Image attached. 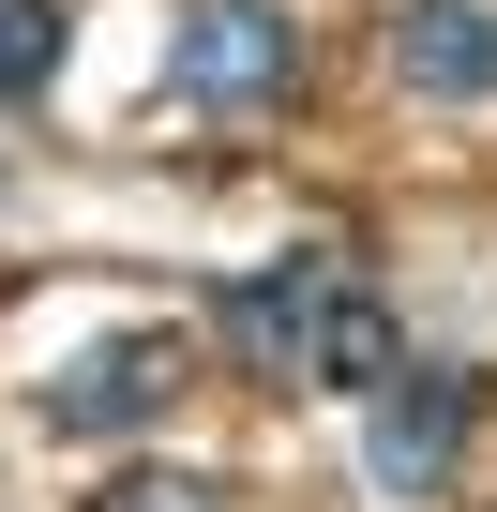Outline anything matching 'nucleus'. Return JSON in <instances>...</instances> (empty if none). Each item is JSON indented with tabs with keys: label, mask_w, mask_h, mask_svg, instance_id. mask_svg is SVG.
I'll return each mask as SVG.
<instances>
[{
	"label": "nucleus",
	"mask_w": 497,
	"mask_h": 512,
	"mask_svg": "<svg viewBox=\"0 0 497 512\" xmlns=\"http://www.w3.org/2000/svg\"><path fill=\"white\" fill-rule=\"evenodd\" d=\"M392 362H407V332H392V302L347 272V287L317 302V332H302V362H287V377H302V392H377Z\"/></svg>",
	"instance_id": "6"
},
{
	"label": "nucleus",
	"mask_w": 497,
	"mask_h": 512,
	"mask_svg": "<svg viewBox=\"0 0 497 512\" xmlns=\"http://www.w3.org/2000/svg\"><path fill=\"white\" fill-rule=\"evenodd\" d=\"M166 91L211 106V121H257L302 91V31H287V0H196V16L166 31Z\"/></svg>",
	"instance_id": "1"
},
{
	"label": "nucleus",
	"mask_w": 497,
	"mask_h": 512,
	"mask_svg": "<svg viewBox=\"0 0 497 512\" xmlns=\"http://www.w3.org/2000/svg\"><path fill=\"white\" fill-rule=\"evenodd\" d=\"M467 407H482V392H467L452 362H392V377L362 392V482H377V497H437L452 452H467Z\"/></svg>",
	"instance_id": "3"
},
{
	"label": "nucleus",
	"mask_w": 497,
	"mask_h": 512,
	"mask_svg": "<svg viewBox=\"0 0 497 512\" xmlns=\"http://www.w3.org/2000/svg\"><path fill=\"white\" fill-rule=\"evenodd\" d=\"M91 512H226V497H211V482H181V467H136V482H106Z\"/></svg>",
	"instance_id": "8"
},
{
	"label": "nucleus",
	"mask_w": 497,
	"mask_h": 512,
	"mask_svg": "<svg viewBox=\"0 0 497 512\" xmlns=\"http://www.w3.org/2000/svg\"><path fill=\"white\" fill-rule=\"evenodd\" d=\"M332 287H347V256H332V241H287V256H257V272H226V287H211V332L257 362V377H287Z\"/></svg>",
	"instance_id": "4"
},
{
	"label": "nucleus",
	"mask_w": 497,
	"mask_h": 512,
	"mask_svg": "<svg viewBox=\"0 0 497 512\" xmlns=\"http://www.w3.org/2000/svg\"><path fill=\"white\" fill-rule=\"evenodd\" d=\"M61 61H76V16H61V0H0V106H46Z\"/></svg>",
	"instance_id": "7"
},
{
	"label": "nucleus",
	"mask_w": 497,
	"mask_h": 512,
	"mask_svg": "<svg viewBox=\"0 0 497 512\" xmlns=\"http://www.w3.org/2000/svg\"><path fill=\"white\" fill-rule=\"evenodd\" d=\"M392 76H407L422 106H482V91H497V0H407Z\"/></svg>",
	"instance_id": "5"
},
{
	"label": "nucleus",
	"mask_w": 497,
	"mask_h": 512,
	"mask_svg": "<svg viewBox=\"0 0 497 512\" xmlns=\"http://www.w3.org/2000/svg\"><path fill=\"white\" fill-rule=\"evenodd\" d=\"M181 377H196L181 332H106V347H76L46 377V437H151L181 407Z\"/></svg>",
	"instance_id": "2"
}]
</instances>
